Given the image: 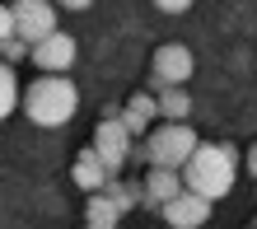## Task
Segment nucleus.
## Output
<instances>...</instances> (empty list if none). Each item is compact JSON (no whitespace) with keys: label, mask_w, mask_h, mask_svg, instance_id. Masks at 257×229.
<instances>
[{"label":"nucleus","mask_w":257,"mask_h":229,"mask_svg":"<svg viewBox=\"0 0 257 229\" xmlns=\"http://www.w3.org/2000/svg\"><path fill=\"white\" fill-rule=\"evenodd\" d=\"M192 66L196 56L192 47H183V42H159L155 52H150V89H183L192 80Z\"/></svg>","instance_id":"4"},{"label":"nucleus","mask_w":257,"mask_h":229,"mask_svg":"<svg viewBox=\"0 0 257 229\" xmlns=\"http://www.w3.org/2000/svg\"><path fill=\"white\" fill-rule=\"evenodd\" d=\"M33 66L42 70V75H66L70 66H75V38L66 33V28H56L52 38H42L38 47H33Z\"/></svg>","instance_id":"6"},{"label":"nucleus","mask_w":257,"mask_h":229,"mask_svg":"<svg viewBox=\"0 0 257 229\" xmlns=\"http://www.w3.org/2000/svg\"><path fill=\"white\" fill-rule=\"evenodd\" d=\"M201 150L187 122H159L145 136V169H187V159Z\"/></svg>","instance_id":"3"},{"label":"nucleus","mask_w":257,"mask_h":229,"mask_svg":"<svg viewBox=\"0 0 257 229\" xmlns=\"http://www.w3.org/2000/svg\"><path fill=\"white\" fill-rule=\"evenodd\" d=\"M159 122H187L192 117V94L187 89H159Z\"/></svg>","instance_id":"13"},{"label":"nucleus","mask_w":257,"mask_h":229,"mask_svg":"<svg viewBox=\"0 0 257 229\" xmlns=\"http://www.w3.org/2000/svg\"><path fill=\"white\" fill-rule=\"evenodd\" d=\"M122 122H126V131L136 136V141H145V136L159 127V98H155V89H136V94H126Z\"/></svg>","instance_id":"8"},{"label":"nucleus","mask_w":257,"mask_h":229,"mask_svg":"<svg viewBox=\"0 0 257 229\" xmlns=\"http://www.w3.org/2000/svg\"><path fill=\"white\" fill-rule=\"evenodd\" d=\"M210 210H215V201H206V196H196V192H178L159 215L169 220V229H206Z\"/></svg>","instance_id":"7"},{"label":"nucleus","mask_w":257,"mask_h":229,"mask_svg":"<svg viewBox=\"0 0 257 229\" xmlns=\"http://www.w3.org/2000/svg\"><path fill=\"white\" fill-rule=\"evenodd\" d=\"M103 196H108V201L126 215V210L145 206V178H112L108 187H103Z\"/></svg>","instance_id":"11"},{"label":"nucleus","mask_w":257,"mask_h":229,"mask_svg":"<svg viewBox=\"0 0 257 229\" xmlns=\"http://www.w3.org/2000/svg\"><path fill=\"white\" fill-rule=\"evenodd\" d=\"M252 229H257V220H252Z\"/></svg>","instance_id":"21"},{"label":"nucleus","mask_w":257,"mask_h":229,"mask_svg":"<svg viewBox=\"0 0 257 229\" xmlns=\"http://www.w3.org/2000/svg\"><path fill=\"white\" fill-rule=\"evenodd\" d=\"M14 5V24L28 47H38L42 38L56 33V0H10Z\"/></svg>","instance_id":"5"},{"label":"nucleus","mask_w":257,"mask_h":229,"mask_svg":"<svg viewBox=\"0 0 257 229\" xmlns=\"http://www.w3.org/2000/svg\"><path fill=\"white\" fill-rule=\"evenodd\" d=\"M94 0H56V10H89Z\"/></svg>","instance_id":"19"},{"label":"nucleus","mask_w":257,"mask_h":229,"mask_svg":"<svg viewBox=\"0 0 257 229\" xmlns=\"http://www.w3.org/2000/svg\"><path fill=\"white\" fill-rule=\"evenodd\" d=\"M19 38V24H14V5H0V42Z\"/></svg>","instance_id":"16"},{"label":"nucleus","mask_w":257,"mask_h":229,"mask_svg":"<svg viewBox=\"0 0 257 229\" xmlns=\"http://www.w3.org/2000/svg\"><path fill=\"white\" fill-rule=\"evenodd\" d=\"M24 56H33V47H28L24 38H5L0 42V61H5V66H19Z\"/></svg>","instance_id":"15"},{"label":"nucleus","mask_w":257,"mask_h":229,"mask_svg":"<svg viewBox=\"0 0 257 229\" xmlns=\"http://www.w3.org/2000/svg\"><path fill=\"white\" fill-rule=\"evenodd\" d=\"M117 220H122V210H117L103 192L84 196V224H94V229H117Z\"/></svg>","instance_id":"12"},{"label":"nucleus","mask_w":257,"mask_h":229,"mask_svg":"<svg viewBox=\"0 0 257 229\" xmlns=\"http://www.w3.org/2000/svg\"><path fill=\"white\" fill-rule=\"evenodd\" d=\"M70 182H75L80 192H89V196L103 192V187L112 182V173H108V164H103V155L94 150V141H89L80 155H75V164H70Z\"/></svg>","instance_id":"9"},{"label":"nucleus","mask_w":257,"mask_h":229,"mask_svg":"<svg viewBox=\"0 0 257 229\" xmlns=\"http://www.w3.org/2000/svg\"><path fill=\"white\" fill-rule=\"evenodd\" d=\"M19 103H24V94H19V80H14V66L0 61V122L19 108Z\"/></svg>","instance_id":"14"},{"label":"nucleus","mask_w":257,"mask_h":229,"mask_svg":"<svg viewBox=\"0 0 257 229\" xmlns=\"http://www.w3.org/2000/svg\"><path fill=\"white\" fill-rule=\"evenodd\" d=\"M243 169H248V173H252V182H257V141L243 150Z\"/></svg>","instance_id":"18"},{"label":"nucleus","mask_w":257,"mask_h":229,"mask_svg":"<svg viewBox=\"0 0 257 229\" xmlns=\"http://www.w3.org/2000/svg\"><path fill=\"white\" fill-rule=\"evenodd\" d=\"M238 159H243V150H238L234 141L201 145V150H196V155L187 159V169H183V182H187V192L206 196V201H220V196H229V192H234Z\"/></svg>","instance_id":"1"},{"label":"nucleus","mask_w":257,"mask_h":229,"mask_svg":"<svg viewBox=\"0 0 257 229\" xmlns=\"http://www.w3.org/2000/svg\"><path fill=\"white\" fill-rule=\"evenodd\" d=\"M84 229H94V224H84Z\"/></svg>","instance_id":"20"},{"label":"nucleus","mask_w":257,"mask_h":229,"mask_svg":"<svg viewBox=\"0 0 257 229\" xmlns=\"http://www.w3.org/2000/svg\"><path fill=\"white\" fill-rule=\"evenodd\" d=\"M75 108H80V89H75V80H66V75H38V80H28L24 89V117L33 122V127H66V122L75 117Z\"/></svg>","instance_id":"2"},{"label":"nucleus","mask_w":257,"mask_h":229,"mask_svg":"<svg viewBox=\"0 0 257 229\" xmlns=\"http://www.w3.org/2000/svg\"><path fill=\"white\" fill-rule=\"evenodd\" d=\"M178 192H187L183 169H145V210H164Z\"/></svg>","instance_id":"10"},{"label":"nucleus","mask_w":257,"mask_h":229,"mask_svg":"<svg viewBox=\"0 0 257 229\" xmlns=\"http://www.w3.org/2000/svg\"><path fill=\"white\" fill-rule=\"evenodd\" d=\"M150 5H155L159 14H187V10H192V0H150Z\"/></svg>","instance_id":"17"}]
</instances>
